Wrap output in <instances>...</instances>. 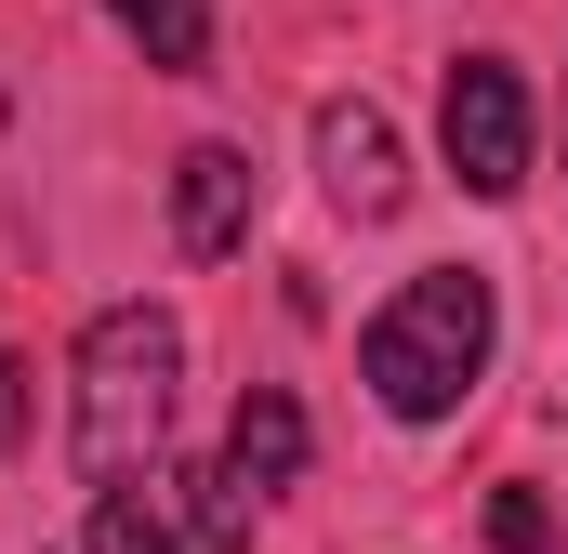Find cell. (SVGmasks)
I'll return each instance as SVG.
<instances>
[{
	"label": "cell",
	"mask_w": 568,
	"mask_h": 554,
	"mask_svg": "<svg viewBox=\"0 0 568 554\" xmlns=\"http://www.w3.org/2000/svg\"><path fill=\"white\" fill-rule=\"evenodd\" d=\"M252 238V158L239 145H185L172 158V252L185 265H225Z\"/></svg>",
	"instance_id": "obj_5"
},
{
	"label": "cell",
	"mask_w": 568,
	"mask_h": 554,
	"mask_svg": "<svg viewBox=\"0 0 568 554\" xmlns=\"http://www.w3.org/2000/svg\"><path fill=\"white\" fill-rule=\"evenodd\" d=\"M489 542H503V554H556V529H542L529 489H503V502H489Z\"/></svg>",
	"instance_id": "obj_10"
},
{
	"label": "cell",
	"mask_w": 568,
	"mask_h": 554,
	"mask_svg": "<svg viewBox=\"0 0 568 554\" xmlns=\"http://www.w3.org/2000/svg\"><path fill=\"white\" fill-rule=\"evenodd\" d=\"M93 554H185V542H172L159 489H133V475H120V489H93Z\"/></svg>",
	"instance_id": "obj_8"
},
{
	"label": "cell",
	"mask_w": 568,
	"mask_h": 554,
	"mask_svg": "<svg viewBox=\"0 0 568 554\" xmlns=\"http://www.w3.org/2000/svg\"><path fill=\"white\" fill-rule=\"evenodd\" d=\"M225 475H239L252 502L304 475V410H291L278 383H252V397H239V422H225Z\"/></svg>",
	"instance_id": "obj_6"
},
{
	"label": "cell",
	"mask_w": 568,
	"mask_h": 554,
	"mask_svg": "<svg viewBox=\"0 0 568 554\" xmlns=\"http://www.w3.org/2000/svg\"><path fill=\"white\" fill-rule=\"evenodd\" d=\"M436 145H449L463 198H516L529 185V80L503 53H463L449 93H436Z\"/></svg>",
	"instance_id": "obj_3"
},
{
	"label": "cell",
	"mask_w": 568,
	"mask_h": 554,
	"mask_svg": "<svg viewBox=\"0 0 568 554\" xmlns=\"http://www.w3.org/2000/svg\"><path fill=\"white\" fill-rule=\"evenodd\" d=\"M489 330H503V290L476 265H424L371 330H357V370H371V397L397 422H449L476 397V370H489Z\"/></svg>",
	"instance_id": "obj_1"
},
{
	"label": "cell",
	"mask_w": 568,
	"mask_h": 554,
	"mask_svg": "<svg viewBox=\"0 0 568 554\" xmlns=\"http://www.w3.org/2000/svg\"><path fill=\"white\" fill-rule=\"evenodd\" d=\"M317 185H331V198H344L357 225H384V212L410 198L397 120H384V106H357V93H344V106H317Z\"/></svg>",
	"instance_id": "obj_4"
},
{
	"label": "cell",
	"mask_w": 568,
	"mask_h": 554,
	"mask_svg": "<svg viewBox=\"0 0 568 554\" xmlns=\"http://www.w3.org/2000/svg\"><path fill=\"white\" fill-rule=\"evenodd\" d=\"M185 515H199V554H252V489L212 462V475H185Z\"/></svg>",
	"instance_id": "obj_9"
},
{
	"label": "cell",
	"mask_w": 568,
	"mask_h": 554,
	"mask_svg": "<svg viewBox=\"0 0 568 554\" xmlns=\"http://www.w3.org/2000/svg\"><path fill=\"white\" fill-rule=\"evenodd\" d=\"M0 449H27V370H13V343H0Z\"/></svg>",
	"instance_id": "obj_11"
},
{
	"label": "cell",
	"mask_w": 568,
	"mask_h": 554,
	"mask_svg": "<svg viewBox=\"0 0 568 554\" xmlns=\"http://www.w3.org/2000/svg\"><path fill=\"white\" fill-rule=\"evenodd\" d=\"M172 383H185V330H172V304H106V317L80 330V422H67V449H80L93 489H120V475L159 462Z\"/></svg>",
	"instance_id": "obj_2"
},
{
	"label": "cell",
	"mask_w": 568,
	"mask_h": 554,
	"mask_svg": "<svg viewBox=\"0 0 568 554\" xmlns=\"http://www.w3.org/2000/svg\"><path fill=\"white\" fill-rule=\"evenodd\" d=\"M106 13L145 40V66H172V80L212 66V0H106Z\"/></svg>",
	"instance_id": "obj_7"
}]
</instances>
